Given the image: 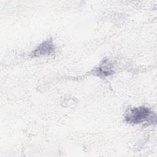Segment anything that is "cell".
<instances>
[{"label": "cell", "instance_id": "cell-1", "mask_svg": "<svg viewBox=\"0 0 157 157\" xmlns=\"http://www.w3.org/2000/svg\"><path fill=\"white\" fill-rule=\"evenodd\" d=\"M156 116L148 107L139 106L131 109L125 116V120L130 124H140L145 121H150Z\"/></svg>", "mask_w": 157, "mask_h": 157}, {"label": "cell", "instance_id": "cell-3", "mask_svg": "<svg viewBox=\"0 0 157 157\" xmlns=\"http://www.w3.org/2000/svg\"><path fill=\"white\" fill-rule=\"evenodd\" d=\"M94 73L96 74L97 75L105 77L112 74L113 73V71L110 66V63L105 60L103 61L102 64H101L99 67L94 70Z\"/></svg>", "mask_w": 157, "mask_h": 157}, {"label": "cell", "instance_id": "cell-2", "mask_svg": "<svg viewBox=\"0 0 157 157\" xmlns=\"http://www.w3.org/2000/svg\"><path fill=\"white\" fill-rule=\"evenodd\" d=\"M55 47L52 39H47L40 44L32 52L31 57L49 55L55 52Z\"/></svg>", "mask_w": 157, "mask_h": 157}]
</instances>
